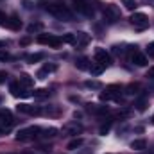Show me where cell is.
I'll list each match as a JSON object with an SVG mask.
<instances>
[{
  "label": "cell",
  "mask_w": 154,
  "mask_h": 154,
  "mask_svg": "<svg viewBox=\"0 0 154 154\" xmlns=\"http://www.w3.org/2000/svg\"><path fill=\"white\" fill-rule=\"evenodd\" d=\"M104 16L109 20V22H115L120 18V11H118V7L113 5V4H109V5H106L104 7Z\"/></svg>",
  "instance_id": "cell-7"
},
{
  "label": "cell",
  "mask_w": 154,
  "mask_h": 154,
  "mask_svg": "<svg viewBox=\"0 0 154 154\" xmlns=\"http://www.w3.org/2000/svg\"><path fill=\"white\" fill-rule=\"evenodd\" d=\"M88 43H90V34H86V32H77L75 34L74 45H75L77 48H82V47H86Z\"/></svg>",
  "instance_id": "cell-11"
},
{
  "label": "cell",
  "mask_w": 154,
  "mask_h": 154,
  "mask_svg": "<svg viewBox=\"0 0 154 154\" xmlns=\"http://www.w3.org/2000/svg\"><path fill=\"white\" fill-rule=\"evenodd\" d=\"M61 39H63V43H72V45H74V41H75V34H65Z\"/></svg>",
  "instance_id": "cell-29"
},
{
  "label": "cell",
  "mask_w": 154,
  "mask_h": 154,
  "mask_svg": "<svg viewBox=\"0 0 154 154\" xmlns=\"http://www.w3.org/2000/svg\"><path fill=\"white\" fill-rule=\"evenodd\" d=\"M36 99H47L48 97V90H45V88H39V90H34V93H32Z\"/></svg>",
  "instance_id": "cell-23"
},
{
  "label": "cell",
  "mask_w": 154,
  "mask_h": 154,
  "mask_svg": "<svg viewBox=\"0 0 154 154\" xmlns=\"http://www.w3.org/2000/svg\"><path fill=\"white\" fill-rule=\"evenodd\" d=\"M2 47H4V41H0V48H2Z\"/></svg>",
  "instance_id": "cell-39"
},
{
  "label": "cell",
  "mask_w": 154,
  "mask_h": 154,
  "mask_svg": "<svg viewBox=\"0 0 154 154\" xmlns=\"http://www.w3.org/2000/svg\"><path fill=\"white\" fill-rule=\"evenodd\" d=\"M109 127H111V120H109V122H106V124H102V125H100V129H99V133H100V134H106V133L109 131Z\"/></svg>",
  "instance_id": "cell-28"
},
{
  "label": "cell",
  "mask_w": 154,
  "mask_h": 154,
  "mask_svg": "<svg viewBox=\"0 0 154 154\" xmlns=\"http://www.w3.org/2000/svg\"><path fill=\"white\" fill-rule=\"evenodd\" d=\"M131 23H133L134 27H138V29H145V27L149 25V18H147L143 13H134V14L131 16Z\"/></svg>",
  "instance_id": "cell-6"
},
{
  "label": "cell",
  "mask_w": 154,
  "mask_h": 154,
  "mask_svg": "<svg viewBox=\"0 0 154 154\" xmlns=\"http://www.w3.org/2000/svg\"><path fill=\"white\" fill-rule=\"evenodd\" d=\"M38 43H41V45H48V47H52V48H57V47H61L63 39L57 38V36H54V34H39Z\"/></svg>",
  "instance_id": "cell-4"
},
{
  "label": "cell",
  "mask_w": 154,
  "mask_h": 154,
  "mask_svg": "<svg viewBox=\"0 0 154 154\" xmlns=\"http://www.w3.org/2000/svg\"><path fill=\"white\" fill-rule=\"evenodd\" d=\"M23 154H36V152H31V151H25Z\"/></svg>",
  "instance_id": "cell-38"
},
{
  "label": "cell",
  "mask_w": 154,
  "mask_h": 154,
  "mask_svg": "<svg viewBox=\"0 0 154 154\" xmlns=\"http://www.w3.org/2000/svg\"><path fill=\"white\" fill-rule=\"evenodd\" d=\"M39 129L38 125H31V127H25V129H20L16 133V140L18 142H27V140H34L36 136L39 134Z\"/></svg>",
  "instance_id": "cell-2"
},
{
  "label": "cell",
  "mask_w": 154,
  "mask_h": 154,
  "mask_svg": "<svg viewBox=\"0 0 154 154\" xmlns=\"http://www.w3.org/2000/svg\"><path fill=\"white\" fill-rule=\"evenodd\" d=\"M9 90H11V93H13L14 97H29V95H31V93H29V91H25L18 82H11Z\"/></svg>",
  "instance_id": "cell-12"
},
{
  "label": "cell",
  "mask_w": 154,
  "mask_h": 154,
  "mask_svg": "<svg viewBox=\"0 0 154 154\" xmlns=\"http://www.w3.org/2000/svg\"><path fill=\"white\" fill-rule=\"evenodd\" d=\"M5 27H9V29H13V31H18V29L22 27V22H20L16 16H11V18L5 20Z\"/></svg>",
  "instance_id": "cell-14"
},
{
  "label": "cell",
  "mask_w": 154,
  "mask_h": 154,
  "mask_svg": "<svg viewBox=\"0 0 154 154\" xmlns=\"http://www.w3.org/2000/svg\"><path fill=\"white\" fill-rule=\"evenodd\" d=\"M82 142H84L82 138H74V140L68 143V149H70V151H75V149H79V147L82 145Z\"/></svg>",
  "instance_id": "cell-21"
},
{
  "label": "cell",
  "mask_w": 154,
  "mask_h": 154,
  "mask_svg": "<svg viewBox=\"0 0 154 154\" xmlns=\"http://www.w3.org/2000/svg\"><path fill=\"white\" fill-rule=\"evenodd\" d=\"M11 56H9V52H4V50H0V61H7Z\"/></svg>",
  "instance_id": "cell-31"
},
{
  "label": "cell",
  "mask_w": 154,
  "mask_h": 154,
  "mask_svg": "<svg viewBox=\"0 0 154 154\" xmlns=\"http://www.w3.org/2000/svg\"><path fill=\"white\" fill-rule=\"evenodd\" d=\"M41 27H43V25H41V23H31V25H29V27H27V32H29V34H32V32H34V31H39V29H41Z\"/></svg>",
  "instance_id": "cell-27"
},
{
  "label": "cell",
  "mask_w": 154,
  "mask_h": 154,
  "mask_svg": "<svg viewBox=\"0 0 154 154\" xmlns=\"http://www.w3.org/2000/svg\"><path fill=\"white\" fill-rule=\"evenodd\" d=\"M5 79H7V74L2 70V72H0V84H2V82H5Z\"/></svg>",
  "instance_id": "cell-35"
},
{
  "label": "cell",
  "mask_w": 154,
  "mask_h": 154,
  "mask_svg": "<svg viewBox=\"0 0 154 154\" xmlns=\"http://www.w3.org/2000/svg\"><path fill=\"white\" fill-rule=\"evenodd\" d=\"M131 61L136 65V66H145L149 61H147V56L145 54H142V52H138V50H134L133 54H131Z\"/></svg>",
  "instance_id": "cell-9"
},
{
  "label": "cell",
  "mask_w": 154,
  "mask_h": 154,
  "mask_svg": "<svg viewBox=\"0 0 154 154\" xmlns=\"http://www.w3.org/2000/svg\"><path fill=\"white\" fill-rule=\"evenodd\" d=\"M147 77H149V79H154V66H152V68H149V72H147Z\"/></svg>",
  "instance_id": "cell-37"
},
{
  "label": "cell",
  "mask_w": 154,
  "mask_h": 154,
  "mask_svg": "<svg viewBox=\"0 0 154 154\" xmlns=\"http://www.w3.org/2000/svg\"><path fill=\"white\" fill-rule=\"evenodd\" d=\"M74 2V7H75L77 13L84 14V16H93V5H91V0H72Z\"/></svg>",
  "instance_id": "cell-3"
},
{
  "label": "cell",
  "mask_w": 154,
  "mask_h": 154,
  "mask_svg": "<svg viewBox=\"0 0 154 154\" xmlns=\"http://www.w3.org/2000/svg\"><path fill=\"white\" fill-rule=\"evenodd\" d=\"M127 90H129L127 93H134V90H138V84H131V86H129Z\"/></svg>",
  "instance_id": "cell-36"
},
{
  "label": "cell",
  "mask_w": 154,
  "mask_h": 154,
  "mask_svg": "<svg viewBox=\"0 0 154 154\" xmlns=\"http://www.w3.org/2000/svg\"><path fill=\"white\" fill-rule=\"evenodd\" d=\"M65 131H66L68 134H72V136H77V134L82 133V125L77 124V122H72V124H66V125H65Z\"/></svg>",
  "instance_id": "cell-13"
},
{
  "label": "cell",
  "mask_w": 154,
  "mask_h": 154,
  "mask_svg": "<svg viewBox=\"0 0 154 154\" xmlns=\"http://www.w3.org/2000/svg\"><path fill=\"white\" fill-rule=\"evenodd\" d=\"M152 124H154V115H152Z\"/></svg>",
  "instance_id": "cell-40"
},
{
  "label": "cell",
  "mask_w": 154,
  "mask_h": 154,
  "mask_svg": "<svg viewBox=\"0 0 154 154\" xmlns=\"http://www.w3.org/2000/svg\"><path fill=\"white\" fill-rule=\"evenodd\" d=\"M41 5H45V11H47V13H50L52 16L59 18V20H72V11H70L65 4H61V2L41 4Z\"/></svg>",
  "instance_id": "cell-1"
},
{
  "label": "cell",
  "mask_w": 154,
  "mask_h": 154,
  "mask_svg": "<svg viewBox=\"0 0 154 154\" xmlns=\"http://www.w3.org/2000/svg\"><path fill=\"white\" fill-rule=\"evenodd\" d=\"M134 106H136L138 111H145V109H147V99H140Z\"/></svg>",
  "instance_id": "cell-25"
},
{
  "label": "cell",
  "mask_w": 154,
  "mask_h": 154,
  "mask_svg": "<svg viewBox=\"0 0 154 154\" xmlns=\"http://www.w3.org/2000/svg\"><path fill=\"white\" fill-rule=\"evenodd\" d=\"M122 4H124V7L125 9H129V11H134L136 9V0H122Z\"/></svg>",
  "instance_id": "cell-24"
},
{
  "label": "cell",
  "mask_w": 154,
  "mask_h": 154,
  "mask_svg": "<svg viewBox=\"0 0 154 154\" xmlns=\"http://www.w3.org/2000/svg\"><path fill=\"white\" fill-rule=\"evenodd\" d=\"M147 54H149V57H154V41L147 47Z\"/></svg>",
  "instance_id": "cell-32"
},
{
  "label": "cell",
  "mask_w": 154,
  "mask_h": 154,
  "mask_svg": "<svg viewBox=\"0 0 154 154\" xmlns=\"http://www.w3.org/2000/svg\"><path fill=\"white\" fill-rule=\"evenodd\" d=\"M41 59H43V54H31V56H27L29 63H36V61H41Z\"/></svg>",
  "instance_id": "cell-26"
},
{
  "label": "cell",
  "mask_w": 154,
  "mask_h": 154,
  "mask_svg": "<svg viewBox=\"0 0 154 154\" xmlns=\"http://www.w3.org/2000/svg\"><path fill=\"white\" fill-rule=\"evenodd\" d=\"M75 66L79 70H90V65H88V59L86 57H79L75 61Z\"/></svg>",
  "instance_id": "cell-19"
},
{
  "label": "cell",
  "mask_w": 154,
  "mask_h": 154,
  "mask_svg": "<svg viewBox=\"0 0 154 154\" xmlns=\"http://www.w3.org/2000/svg\"><path fill=\"white\" fill-rule=\"evenodd\" d=\"M84 84H86L88 88H95V90H99V88H100V82H97V81H86Z\"/></svg>",
  "instance_id": "cell-30"
},
{
  "label": "cell",
  "mask_w": 154,
  "mask_h": 154,
  "mask_svg": "<svg viewBox=\"0 0 154 154\" xmlns=\"http://www.w3.org/2000/svg\"><path fill=\"white\" fill-rule=\"evenodd\" d=\"M0 134H2V127H0Z\"/></svg>",
  "instance_id": "cell-41"
},
{
  "label": "cell",
  "mask_w": 154,
  "mask_h": 154,
  "mask_svg": "<svg viewBox=\"0 0 154 154\" xmlns=\"http://www.w3.org/2000/svg\"><path fill=\"white\" fill-rule=\"evenodd\" d=\"M88 109L93 111V113H108V108H106V106H95V104H90Z\"/></svg>",
  "instance_id": "cell-20"
},
{
  "label": "cell",
  "mask_w": 154,
  "mask_h": 154,
  "mask_svg": "<svg viewBox=\"0 0 154 154\" xmlns=\"http://www.w3.org/2000/svg\"><path fill=\"white\" fill-rule=\"evenodd\" d=\"M131 149H134V151H143V149H147V142H145V140H133V142H131Z\"/></svg>",
  "instance_id": "cell-17"
},
{
  "label": "cell",
  "mask_w": 154,
  "mask_h": 154,
  "mask_svg": "<svg viewBox=\"0 0 154 154\" xmlns=\"http://www.w3.org/2000/svg\"><path fill=\"white\" fill-rule=\"evenodd\" d=\"M54 70H56V65H45V66L38 72V77L39 79H45L47 74H50V72H54Z\"/></svg>",
  "instance_id": "cell-18"
},
{
  "label": "cell",
  "mask_w": 154,
  "mask_h": 154,
  "mask_svg": "<svg viewBox=\"0 0 154 154\" xmlns=\"http://www.w3.org/2000/svg\"><path fill=\"white\" fill-rule=\"evenodd\" d=\"M16 111H18V113H27V115H39V113H41L39 108L29 106V104H18V106H16Z\"/></svg>",
  "instance_id": "cell-10"
},
{
  "label": "cell",
  "mask_w": 154,
  "mask_h": 154,
  "mask_svg": "<svg viewBox=\"0 0 154 154\" xmlns=\"http://www.w3.org/2000/svg\"><path fill=\"white\" fill-rule=\"evenodd\" d=\"M104 70H106V66L100 65V63H91V65H90V72H91L93 75H100Z\"/></svg>",
  "instance_id": "cell-16"
},
{
  "label": "cell",
  "mask_w": 154,
  "mask_h": 154,
  "mask_svg": "<svg viewBox=\"0 0 154 154\" xmlns=\"http://www.w3.org/2000/svg\"><path fill=\"white\" fill-rule=\"evenodd\" d=\"M20 82H22V84H25V86H31V84H34V79L29 75V74H22Z\"/></svg>",
  "instance_id": "cell-22"
},
{
  "label": "cell",
  "mask_w": 154,
  "mask_h": 154,
  "mask_svg": "<svg viewBox=\"0 0 154 154\" xmlns=\"http://www.w3.org/2000/svg\"><path fill=\"white\" fill-rule=\"evenodd\" d=\"M5 20H7V16L0 11V25H5Z\"/></svg>",
  "instance_id": "cell-34"
},
{
  "label": "cell",
  "mask_w": 154,
  "mask_h": 154,
  "mask_svg": "<svg viewBox=\"0 0 154 154\" xmlns=\"http://www.w3.org/2000/svg\"><path fill=\"white\" fill-rule=\"evenodd\" d=\"M29 43H31V36H25V38L20 39V45H23V47H25V45H29Z\"/></svg>",
  "instance_id": "cell-33"
},
{
  "label": "cell",
  "mask_w": 154,
  "mask_h": 154,
  "mask_svg": "<svg viewBox=\"0 0 154 154\" xmlns=\"http://www.w3.org/2000/svg\"><path fill=\"white\" fill-rule=\"evenodd\" d=\"M95 61L97 63H100V65H104V66H109L111 65V56L106 52V48H95Z\"/></svg>",
  "instance_id": "cell-5"
},
{
  "label": "cell",
  "mask_w": 154,
  "mask_h": 154,
  "mask_svg": "<svg viewBox=\"0 0 154 154\" xmlns=\"http://www.w3.org/2000/svg\"><path fill=\"white\" fill-rule=\"evenodd\" d=\"M56 134H57V129H56V127H48V129H41L38 136H39V138H45V140H47V138H54Z\"/></svg>",
  "instance_id": "cell-15"
},
{
  "label": "cell",
  "mask_w": 154,
  "mask_h": 154,
  "mask_svg": "<svg viewBox=\"0 0 154 154\" xmlns=\"http://www.w3.org/2000/svg\"><path fill=\"white\" fill-rule=\"evenodd\" d=\"M13 122H14V120H13V113H11L9 109H0V125H2V127L7 129V127L13 125Z\"/></svg>",
  "instance_id": "cell-8"
}]
</instances>
